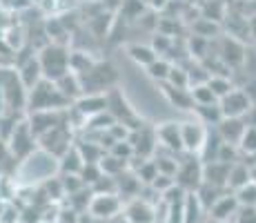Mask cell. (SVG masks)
I'll use <instances>...</instances> for the list:
<instances>
[{
  "instance_id": "cell-31",
  "label": "cell",
  "mask_w": 256,
  "mask_h": 223,
  "mask_svg": "<svg viewBox=\"0 0 256 223\" xmlns=\"http://www.w3.org/2000/svg\"><path fill=\"white\" fill-rule=\"evenodd\" d=\"M94 63H96V58H92L90 52H82V49H76V52H70V72L74 74H85L87 69H90Z\"/></svg>"
},
{
  "instance_id": "cell-35",
  "label": "cell",
  "mask_w": 256,
  "mask_h": 223,
  "mask_svg": "<svg viewBox=\"0 0 256 223\" xmlns=\"http://www.w3.org/2000/svg\"><path fill=\"white\" fill-rule=\"evenodd\" d=\"M147 74H150V78H154L156 83H165L167 76H170V69H172V63L165 61L163 56H158L152 65H147Z\"/></svg>"
},
{
  "instance_id": "cell-25",
  "label": "cell",
  "mask_w": 256,
  "mask_h": 223,
  "mask_svg": "<svg viewBox=\"0 0 256 223\" xmlns=\"http://www.w3.org/2000/svg\"><path fill=\"white\" fill-rule=\"evenodd\" d=\"M82 165H85V161H82L80 152L76 150V145H72L65 154L58 158V172L60 174H78Z\"/></svg>"
},
{
  "instance_id": "cell-49",
  "label": "cell",
  "mask_w": 256,
  "mask_h": 223,
  "mask_svg": "<svg viewBox=\"0 0 256 223\" xmlns=\"http://www.w3.org/2000/svg\"><path fill=\"white\" fill-rule=\"evenodd\" d=\"M250 181H252V183H256V165H252V167H250Z\"/></svg>"
},
{
  "instance_id": "cell-47",
  "label": "cell",
  "mask_w": 256,
  "mask_h": 223,
  "mask_svg": "<svg viewBox=\"0 0 256 223\" xmlns=\"http://www.w3.org/2000/svg\"><path fill=\"white\" fill-rule=\"evenodd\" d=\"M248 27H250V36L256 41V12L250 16V21H248Z\"/></svg>"
},
{
  "instance_id": "cell-9",
  "label": "cell",
  "mask_w": 256,
  "mask_h": 223,
  "mask_svg": "<svg viewBox=\"0 0 256 223\" xmlns=\"http://www.w3.org/2000/svg\"><path fill=\"white\" fill-rule=\"evenodd\" d=\"M254 103L250 101V96L240 87H234L230 94H225L223 98H218V107L223 118H243L245 114L254 110Z\"/></svg>"
},
{
  "instance_id": "cell-13",
  "label": "cell",
  "mask_w": 256,
  "mask_h": 223,
  "mask_svg": "<svg viewBox=\"0 0 256 223\" xmlns=\"http://www.w3.org/2000/svg\"><path fill=\"white\" fill-rule=\"evenodd\" d=\"M245 45L238 41V38L234 36H223L218 41V61L223 63L225 67L230 69H238L240 65H243V58H245Z\"/></svg>"
},
{
  "instance_id": "cell-8",
  "label": "cell",
  "mask_w": 256,
  "mask_h": 223,
  "mask_svg": "<svg viewBox=\"0 0 256 223\" xmlns=\"http://www.w3.org/2000/svg\"><path fill=\"white\" fill-rule=\"evenodd\" d=\"M122 210V199L118 194H92V201L87 205L92 219L96 221H112L118 219Z\"/></svg>"
},
{
  "instance_id": "cell-38",
  "label": "cell",
  "mask_w": 256,
  "mask_h": 223,
  "mask_svg": "<svg viewBox=\"0 0 256 223\" xmlns=\"http://www.w3.org/2000/svg\"><path fill=\"white\" fill-rule=\"evenodd\" d=\"M208 85H210L212 92L216 94V98H223L225 94H230L234 89V83L230 76H210Z\"/></svg>"
},
{
  "instance_id": "cell-39",
  "label": "cell",
  "mask_w": 256,
  "mask_h": 223,
  "mask_svg": "<svg viewBox=\"0 0 256 223\" xmlns=\"http://www.w3.org/2000/svg\"><path fill=\"white\" fill-rule=\"evenodd\" d=\"M42 187L47 190V199L49 201H60L65 196V187L60 183V176H49L42 181Z\"/></svg>"
},
{
  "instance_id": "cell-5",
  "label": "cell",
  "mask_w": 256,
  "mask_h": 223,
  "mask_svg": "<svg viewBox=\"0 0 256 223\" xmlns=\"http://www.w3.org/2000/svg\"><path fill=\"white\" fill-rule=\"evenodd\" d=\"M107 112L114 116L116 123H122L130 132H134V130H138V127L145 125L142 118H138V114L132 110L130 101H127L125 94H122L118 87L107 92Z\"/></svg>"
},
{
  "instance_id": "cell-16",
  "label": "cell",
  "mask_w": 256,
  "mask_h": 223,
  "mask_svg": "<svg viewBox=\"0 0 256 223\" xmlns=\"http://www.w3.org/2000/svg\"><path fill=\"white\" fill-rule=\"evenodd\" d=\"M238 201H236L234 192H223L218 199L214 201V205L210 207V216L212 221H218V223H228L234 219V214L238 212Z\"/></svg>"
},
{
  "instance_id": "cell-26",
  "label": "cell",
  "mask_w": 256,
  "mask_h": 223,
  "mask_svg": "<svg viewBox=\"0 0 256 223\" xmlns=\"http://www.w3.org/2000/svg\"><path fill=\"white\" fill-rule=\"evenodd\" d=\"M203 205H200L198 196L194 192H187L185 201H183V221L180 223H200L203 219Z\"/></svg>"
},
{
  "instance_id": "cell-44",
  "label": "cell",
  "mask_w": 256,
  "mask_h": 223,
  "mask_svg": "<svg viewBox=\"0 0 256 223\" xmlns=\"http://www.w3.org/2000/svg\"><path fill=\"white\" fill-rule=\"evenodd\" d=\"M60 183H62V187H65V196H70V194H74V192L87 187L85 183L80 181L78 174H60Z\"/></svg>"
},
{
  "instance_id": "cell-33",
  "label": "cell",
  "mask_w": 256,
  "mask_h": 223,
  "mask_svg": "<svg viewBox=\"0 0 256 223\" xmlns=\"http://www.w3.org/2000/svg\"><path fill=\"white\" fill-rule=\"evenodd\" d=\"M192 32L196 34V36L200 38H214L220 34V25L216 21H212V18H200V21H196L194 25H192Z\"/></svg>"
},
{
  "instance_id": "cell-43",
  "label": "cell",
  "mask_w": 256,
  "mask_h": 223,
  "mask_svg": "<svg viewBox=\"0 0 256 223\" xmlns=\"http://www.w3.org/2000/svg\"><path fill=\"white\" fill-rule=\"evenodd\" d=\"M172 47H174V41H172V36H167V34H156L154 38H152V49H154L158 56H163V54L172 52Z\"/></svg>"
},
{
  "instance_id": "cell-52",
  "label": "cell",
  "mask_w": 256,
  "mask_h": 223,
  "mask_svg": "<svg viewBox=\"0 0 256 223\" xmlns=\"http://www.w3.org/2000/svg\"><path fill=\"white\" fill-rule=\"evenodd\" d=\"M228 223H236V221H228Z\"/></svg>"
},
{
  "instance_id": "cell-28",
  "label": "cell",
  "mask_w": 256,
  "mask_h": 223,
  "mask_svg": "<svg viewBox=\"0 0 256 223\" xmlns=\"http://www.w3.org/2000/svg\"><path fill=\"white\" fill-rule=\"evenodd\" d=\"M245 183H250V165L248 163H240L236 161L230 165V176H228V190L234 192L238 190L240 185H245Z\"/></svg>"
},
{
  "instance_id": "cell-51",
  "label": "cell",
  "mask_w": 256,
  "mask_h": 223,
  "mask_svg": "<svg viewBox=\"0 0 256 223\" xmlns=\"http://www.w3.org/2000/svg\"><path fill=\"white\" fill-rule=\"evenodd\" d=\"M29 3H32V5H34V3H40V0H29Z\"/></svg>"
},
{
  "instance_id": "cell-23",
  "label": "cell",
  "mask_w": 256,
  "mask_h": 223,
  "mask_svg": "<svg viewBox=\"0 0 256 223\" xmlns=\"http://www.w3.org/2000/svg\"><path fill=\"white\" fill-rule=\"evenodd\" d=\"M54 83H56V87L60 89L62 96H65L70 103H74L76 98L82 96V85H80V78H78V74L67 72V74H62L58 81H54Z\"/></svg>"
},
{
  "instance_id": "cell-4",
  "label": "cell",
  "mask_w": 256,
  "mask_h": 223,
  "mask_svg": "<svg viewBox=\"0 0 256 223\" xmlns=\"http://www.w3.org/2000/svg\"><path fill=\"white\" fill-rule=\"evenodd\" d=\"M0 92L4 98V112H20L27 107V89L16 67H0Z\"/></svg>"
},
{
  "instance_id": "cell-19",
  "label": "cell",
  "mask_w": 256,
  "mask_h": 223,
  "mask_svg": "<svg viewBox=\"0 0 256 223\" xmlns=\"http://www.w3.org/2000/svg\"><path fill=\"white\" fill-rule=\"evenodd\" d=\"M16 72H18V76H20V83L24 85L27 92L42 78V69H40V63H38V56H29V58H24V61L16 63Z\"/></svg>"
},
{
  "instance_id": "cell-14",
  "label": "cell",
  "mask_w": 256,
  "mask_h": 223,
  "mask_svg": "<svg viewBox=\"0 0 256 223\" xmlns=\"http://www.w3.org/2000/svg\"><path fill=\"white\" fill-rule=\"evenodd\" d=\"M120 216L125 219V223H156V207L142 196H134L122 207Z\"/></svg>"
},
{
  "instance_id": "cell-22",
  "label": "cell",
  "mask_w": 256,
  "mask_h": 223,
  "mask_svg": "<svg viewBox=\"0 0 256 223\" xmlns=\"http://www.w3.org/2000/svg\"><path fill=\"white\" fill-rule=\"evenodd\" d=\"M220 145H223V138H220V134H218V130H216V125L208 127V134H205V143H203V147H200V152H198V158H200L203 163L216 161Z\"/></svg>"
},
{
  "instance_id": "cell-11",
  "label": "cell",
  "mask_w": 256,
  "mask_h": 223,
  "mask_svg": "<svg viewBox=\"0 0 256 223\" xmlns=\"http://www.w3.org/2000/svg\"><path fill=\"white\" fill-rule=\"evenodd\" d=\"M127 141H130L132 147H134V156H140V158H152L154 152H156V147H158L156 127H147V125L130 132Z\"/></svg>"
},
{
  "instance_id": "cell-1",
  "label": "cell",
  "mask_w": 256,
  "mask_h": 223,
  "mask_svg": "<svg viewBox=\"0 0 256 223\" xmlns=\"http://www.w3.org/2000/svg\"><path fill=\"white\" fill-rule=\"evenodd\" d=\"M72 103L62 96V92L56 87L54 81L40 78L32 89L27 92V107L29 112H40V110H67Z\"/></svg>"
},
{
  "instance_id": "cell-30",
  "label": "cell",
  "mask_w": 256,
  "mask_h": 223,
  "mask_svg": "<svg viewBox=\"0 0 256 223\" xmlns=\"http://www.w3.org/2000/svg\"><path fill=\"white\" fill-rule=\"evenodd\" d=\"M223 192H228V190H223V187H216V185H210V183H200L198 185V190L194 192L196 196H198V201H200V205H203V210L205 212H210V207L214 205V201L218 199Z\"/></svg>"
},
{
  "instance_id": "cell-48",
  "label": "cell",
  "mask_w": 256,
  "mask_h": 223,
  "mask_svg": "<svg viewBox=\"0 0 256 223\" xmlns=\"http://www.w3.org/2000/svg\"><path fill=\"white\" fill-rule=\"evenodd\" d=\"M167 3H170V0H150V5H152L154 9H163Z\"/></svg>"
},
{
  "instance_id": "cell-50",
  "label": "cell",
  "mask_w": 256,
  "mask_h": 223,
  "mask_svg": "<svg viewBox=\"0 0 256 223\" xmlns=\"http://www.w3.org/2000/svg\"><path fill=\"white\" fill-rule=\"evenodd\" d=\"M40 223H56V221H49V219H42Z\"/></svg>"
},
{
  "instance_id": "cell-29",
  "label": "cell",
  "mask_w": 256,
  "mask_h": 223,
  "mask_svg": "<svg viewBox=\"0 0 256 223\" xmlns=\"http://www.w3.org/2000/svg\"><path fill=\"white\" fill-rule=\"evenodd\" d=\"M98 165H100L102 174H107V176H120L125 170H130L127 161H122V158L110 154V152H105V156L98 161Z\"/></svg>"
},
{
  "instance_id": "cell-41",
  "label": "cell",
  "mask_w": 256,
  "mask_h": 223,
  "mask_svg": "<svg viewBox=\"0 0 256 223\" xmlns=\"http://www.w3.org/2000/svg\"><path fill=\"white\" fill-rule=\"evenodd\" d=\"M165 83H170V85H174V87H190V78H187V69L183 65H172L170 69V76H167V81Z\"/></svg>"
},
{
  "instance_id": "cell-53",
  "label": "cell",
  "mask_w": 256,
  "mask_h": 223,
  "mask_svg": "<svg viewBox=\"0 0 256 223\" xmlns=\"http://www.w3.org/2000/svg\"><path fill=\"white\" fill-rule=\"evenodd\" d=\"M0 176H2V170H0Z\"/></svg>"
},
{
  "instance_id": "cell-27",
  "label": "cell",
  "mask_w": 256,
  "mask_h": 223,
  "mask_svg": "<svg viewBox=\"0 0 256 223\" xmlns=\"http://www.w3.org/2000/svg\"><path fill=\"white\" fill-rule=\"evenodd\" d=\"M127 54H130V58L136 63V65H142V67L152 65V63L158 58V54L152 49V45H140V43L130 45V47H127Z\"/></svg>"
},
{
  "instance_id": "cell-21",
  "label": "cell",
  "mask_w": 256,
  "mask_h": 223,
  "mask_svg": "<svg viewBox=\"0 0 256 223\" xmlns=\"http://www.w3.org/2000/svg\"><path fill=\"white\" fill-rule=\"evenodd\" d=\"M245 127H248V123H245L243 118H220L216 130H218L220 138H223L225 143H232V145L238 147V141H240V136H243Z\"/></svg>"
},
{
  "instance_id": "cell-45",
  "label": "cell",
  "mask_w": 256,
  "mask_h": 223,
  "mask_svg": "<svg viewBox=\"0 0 256 223\" xmlns=\"http://www.w3.org/2000/svg\"><path fill=\"white\" fill-rule=\"evenodd\" d=\"M216 161H223V163H230V165H232V163L238 161V147L232 145V143H225L223 141V145H220Z\"/></svg>"
},
{
  "instance_id": "cell-2",
  "label": "cell",
  "mask_w": 256,
  "mask_h": 223,
  "mask_svg": "<svg viewBox=\"0 0 256 223\" xmlns=\"http://www.w3.org/2000/svg\"><path fill=\"white\" fill-rule=\"evenodd\" d=\"M38 63L42 69V78L58 81L62 74L70 72V47L62 43H47L38 49Z\"/></svg>"
},
{
  "instance_id": "cell-6",
  "label": "cell",
  "mask_w": 256,
  "mask_h": 223,
  "mask_svg": "<svg viewBox=\"0 0 256 223\" xmlns=\"http://www.w3.org/2000/svg\"><path fill=\"white\" fill-rule=\"evenodd\" d=\"M36 141L42 152L60 158L74 145V127L70 123H62V125H56V127H52V130H47L45 134H40Z\"/></svg>"
},
{
  "instance_id": "cell-18",
  "label": "cell",
  "mask_w": 256,
  "mask_h": 223,
  "mask_svg": "<svg viewBox=\"0 0 256 223\" xmlns=\"http://www.w3.org/2000/svg\"><path fill=\"white\" fill-rule=\"evenodd\" d=\"M160 87H163V96L174 107L183 112H194V98H192L190 87H174L170 83H160Z\"/></svg>"
},
{
  "instance_id": "cell-34",
  "label": "cell",
  "mask_w": 256,
  "mask_h": 223,
  "mask_svg": "<svg viewBox=\"0 0 256 223\" xmlns=\"http://www.w3.org/2000/svg\"><path fill=\"white\" fill-rule=\"evenodd\" d=\"M190 92H192V98H194V105H216V103H218V98H216V94L210 89L208 83L190 87Z\"/></svg>"
},
{
  "instance_id": "cell-17",
  "label": "cell",
  "mask_w": 256,
  "mask_h": 223,
  "mask_svg": "<svg viewBox=\"0 0 256 223\" xmlns=\"http://www.w3.org/2000/svg\"><path fill=\"white\" fill-rule=\"evenodd\" d=\"M72 107L87 121V118L107 110V94H82L80 98L72 103Z\"/></svg>"
},
{
  "instance_id": "cell-36",
  "label": "cell",
  "mask_w": 256,
  "mask_h": 223,
  "mask_svg": "<svg viewBox=\"0 0 256 223\" xmlns=\"http://www.w3.org/2000/svg\"><path fill=\"white\" fill-rule=\"evenodd\" d=\"M234 196L240 207H256V183H245L238 190H234Z\"/></svg>"
},
{
  "instance_id": "cell-3",
  "label": "cell",
  "mask_w": 256,
  "mask_h": 223,
  "mask_svg": "<svg viewBox=\"0 0 256 223\" xmlns=\"http://www.w3.org/2000/svg\"><path fill=\"white\" fill-rule=\"evenodd\" d=\"M78 78H80L82 94H107L110 89L116 87L118 72L110 61H96L85 74H80Z\"/></svg>"
},
{
  "instance_id": "cell-15",
  "label": "cell",
  "mask_w": 256,
  "mask_h": 223,
  "mask_svg": "<svg viewBox=\"0 0 256 223\" xmlns=\"http://www.w3.org/2000/svg\"><path fill=\"white\" fill-rule=\"evenodd\" d=\"M156 138H158V145L165 147L172 154H180L183 152V141H180V123L167 121L156 125Z\"/></svg>"
},
{
  "instance_id": "cell-7",
  "label": "cell",
  "mask_w": 256,
  "mask_h": 223,
  "mask_svg": "<svg viewBox=\"0 0 256 223\" xmlns=\"http://www.w3.org/2000/svg\"><path fill=\"white\" fill-rule=\"evenodd\" d=\"M174 183L185 192H196L203 183V161L198 154H187L185 161H178V170L174 174Z\"/></svg>"
},
{
  "instance_id": "cell-46",
  "label": "cell",
  "mask_w": 256,
  "mask_h": 223,
  "mask_svg": "<svg viewBox=\"0 0 256 223\" xmlns=\"http://www.w3.org/2000/svg\"><path fill=\"white\" fill-rule=\"evenodd\" d=\"M236 223H256V207H238V212L234 214Z\"/></svg>"
},
{
  "instance_id": "cell-40",
  "label": "cell",
  "mask_w": 256,
  "mask_h": 223,
  "mask_svg": "<svg viewBox=\"0 0 256 223\" xmlns=\"http://www.w3.org/2000/svg\"><path fill=\"white\" fill-rule=\"evenodd\" d=\"M78 176H80V181L85 183L87 187H92L94 183L102 176V170H100L98 163H85V165L80 167V172H78Z\"/></svg>"
},
{
  "instance_id": "cell-24",
  "label": "cell",
  "mask_w": 256,
  "mask_h": 223,
  "mask_svg": "<svg viewBox=\"0 0 256 223\" xmlns=\"http://www.w3.org/2000/svg\"><path fill=\"white\" fill-rule=\"evenodd\" d=\"M74 145H76V150L80 152V156L85 163H98L107 152L105 147H102L98 141H94V138H82V141H76Z\"/></svg>"
},
{
  "instance_id": "cell-37",
  "label": "cell",
  "mask_w": 256,
  "mask_h": 223,
  "mask_svg": "<svg viewBox=\"0 0 256 223\" xmlns=\"http://www.w3.org/2000/svg\"><path fill=\"white\" fill-rule=\"evenodd\" d=\"M238 152H243L245 156L256 154V125H248L238 141Z\"/></svg>"
},
{
  "instance_id": "cell-42",
  "label": "cell",
  "mask_w": 256,
  "mask_h": 223,
  "mask_svg": "<svg viewBox=\"0 0 256 223\" xmlns=\"http://www.w3.org/2000/svg\"><path fill=\"white\" fill-rule=\"evenodd\" d=\"M110 154H114V156H118V158H122V161H127V165H130V158L134 156V147H132V143L127 141H114V145L110 147Z\"/></svg>"
},
{
  "instance_id": "cell-20",
  "label": "cell",
  "mask_w": 256,
  "mask_h": 223,
  "mask_svg": "<svg viewBox=\"0 0 256 223\" xmlns=\"http://www.w3.org/2000/svg\"><path fill=\"white\" fill-rule=\"evenodd\" d=\"M228 176H230V163H223V161L203 163V181L210 183V185L228 190Z\"/></svg>"
},
{
  "instance_id": "cell-32",
  "label": "cell",
  "mask_w": 256,
  "mask_h": 223,
  "mask_svg": "<svg viewBox=\"0 0 256 223\" xmlns=\"http://www.w3.org/2000/svg\"><path fill=\"white\" fill-rule=\"evenodd\" d=\"M194 112H196V118L203 125H218L220 118H223L218 103L216 105H194Z\"/></svg>"
},
{
  "instance_id": "cell-12",
  "label": "cell",
  "mask_w": 256,
  "mask_h": 223,
  "mask_svg": "<svg viewBox=\"0 0 256 223\" xmlns=\"http://www.w3.org/2000/svg\"><path fill=\"white\" fill-rule=\"evenodd\" d=\"M205 134H208V125L196 118V121H185L180 123V141H183V152L187 154H198L200 147L205 143Z\"/></svg>"
},
{
  "instance_id": "cell-10",
  "label": "cell",
  "mask_w": 256,
  "mask_h": 223,
  "mask_svg": "<svg viewBox=\"0 0 256 223\" xmlns=\"http://www.w3.org/2000/svg\"><path fill=\"white\" fill-rule=\"evenodd\" d=\"M9 150L18 158H27L34 150H38V141H36V136H34V132L29 130L27 121H20L14 127L12 136H9Z\"/></svg>"
}]
</instances>
